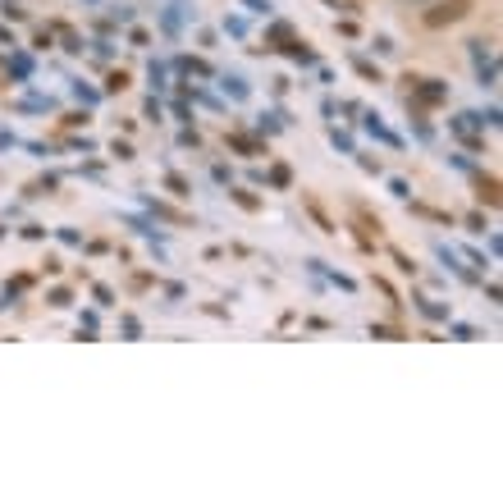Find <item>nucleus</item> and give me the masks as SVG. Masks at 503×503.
I'll return each mask as SVG.
<instances>
[{"mask_svg":"<svg viewBox=\"0 0 503 503\" xmlns=\"http://www.w3.org/2000/svg\"><path fill=\"white\" fill-rule=\"evenodd\" d=\"M471 14V0H439V5H430L421 14L425 28H449V23H462V18Z\"/></svg>","mask_w":503,"mask_h":503,"instance_id":"obj_1","label":"nucleus"},{"mask_svg":"<svg viewBox=\"0 0 503 503\" xmlns=\"http://www.w3.org/2000/svg\"><path fill=\"white\" fill-rule=\"evenodd\" d=\"M485 206H499V179H480V192H476Z\"/></svg>","mask_w":503,"mask_h":503,"instance_id":"obj_2","label":"nucleus"}]
</instances>
